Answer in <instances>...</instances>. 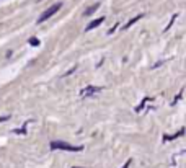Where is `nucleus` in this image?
<instances>
[{"instance_id":"f257e3e1","label":"nucleus","mask_w":186,"mask_h":168,"mask_svg":"<svg viewBox=\"0 0 186 168\" xmlns=\"http://www.w3.org/2000/svg\"><path fill=\"white\" fill-rule=\"evenodd\" d=\"M51 150H64V152H82L83 147L82 145H70V144L64 142V141H52L51 142Z\"/></svg>"},{"instance_id":"f03ea898","label":"nucleus","mask_w":186,"mask_h":168,"mask_svg":"<svg viewBox=\"0 0 186 168\" xmlns=\"http://www.w3.org/2000/svg\"><path fill=\"white\" fill-rule=\"evenodd\" d=\"M62 8V2H57V3H54V5H51L47 10H44L41 13V16L38 18V23H44L46 20H49V18L54 15V13H57Z\"/></svg>"},{"instance_id":"7ed1b4c3","label":"nucleus","mask_w":186,"mask_h":168,"mask_svg":"<svg viewBox=\"0 0 186 168\" xmlns=\"http://www.w3.org/2000/svg\"><path fill=\"white\" fill-rule=\"evenodd\" d=\"M101 92V88L100 87H87V88H83L82 90V98H87V97H92V95H95V93H100Z\"/></svg>"},{"instance_id":"20e7f679","label":"nucleus","mask_w":186,"mask_h":168,"mask_svg":"<svg viewBox=\"0 0 186 168\" xmlns=\"http://www.w3.org/2000/svg\"><path fill=\"white\" fill-rule=\"evenodd\" d=\"M104 21V16H100V18H97V20H93V21H90L88 25H87V28H85V31H90V30H95L97 26H100L101 23Z\"/></svg>"},{"instance_id":"39448f33","label":"nucleus","mask_w":186,"mask_h":168,"mask_svg":"<svg viewBox=\"0 0 186 168\" xmlns=\"http://www.w3.org/2000/svg\"><path fill=\"white\" fill-rule=\"evenodd\" d=\"M98 7H100V3H95V5H92V7H88L87 10L83 12V16H90V15H93L95 12L98 10Z\"/></svg>"},{"instance_id":"423d86ee","label":"nucleus","mask_w":186,"mask_h":168,"mask_svg":"<svg viewBox=\"0 0 186 168\" xmlns=\"http://www.w3.org/2000/svg\"><path fill=\"white\" fill-rule=\"evenodd\" d=\"M142 16H144V15H142V13H140V15H137V16H134V18H132V20H129V21L126 23V25H124V30H127V28H131V26L134 25V23H136L137 20H140Z\"/></svg>"},{"instance_id":"0eeeda50","label":"nucleus","mask_w":186,"mask_h":168,"mask_svg":"<svg viewBox=\"0 0 186 168\" xmlns=\"http://www.w3.org/2000/svg\"><path fill=\"white\" fill-rule=\"evenodd\" d=\"M183 132H184V129H181V131H178L176 134H173V136H165V137H163V141H173V139L180 137V136H183Z\"/></svg>"},{"instance_id":"6e6552de","label":"nucleus","mask_w":186,"mask_h":168,"mask_svg":"<svg viewBox=\"0 0 186 168\" xmlns=\"http://www.w3.org/2000/svg\"><path fill=\"white\" fill-rule=\"evenodd\" d=\"M30 44L31 46H39V39H38V38H30Z\"/></svg>"},{"instance_id":"1a4fd4ad","label":"nucleus","mask_w":186,"mask_h":168,"mask_svg":"<svg viewBox=\"0 0 186 168\" xmlns=\"http://www.w3.org/2000/svg\"><path fill=\"white\" fill-rule=\"evenodd\" d=\"M131 163H132V160H131V158H129V160H127L126 163H124V165H122L121 168H129V166H131Z\"/></svg>"},{"instance_id":"9d476101","label":"nucleus","mask_w":186,"mask_h":168,"mask_svg":"<svg viewBox=\"0 0 186 168\" xmlns=\"http://www.w3.org/2000/svg\"><path fill=\"white\" fill-rule=\"evenodd\" d=\"M7 119H10V116H2V118H0V122H5Z\"/></svg>"},{"instance_id":"9b49d317","label":"nucleus","mask_w":186,"mask_h":168,"mask_svg":"<svg viewBox=\"0 0 186 168\" xmlns=\"http://www.w3.org/2000/svg\"><path fill=\"white\" fill-rule=\"evenodd\" d=\"M72 168H85V166H72Z\"/></svg>"}]
</instances>
